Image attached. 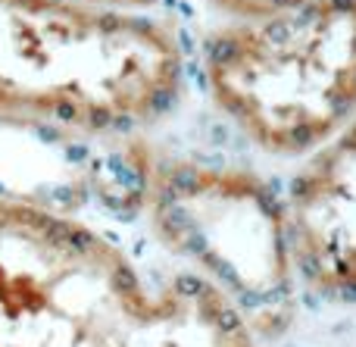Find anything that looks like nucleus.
I'll return each mask as SVG.
<instances>
[{"instance_id": "nucleus-1", "label": "nucleus", "mask_w": 356, "mask_h": 347, "mask_svg": "<svg viewBox=\"0 0 356 347\" xmlns=\"http://www.w3.org/2000/svg\"><path fill=\"white\" fill-rule=\"evenodd\" d=\"M0 347H257L191 273L144 282L85 219L0 197Z\"/></svg>"}, {"instance_id": "nucleus-2", "label": "nucleus", "mask_w": 356, "mask_h": 347, "mask_svg": "<svg viewBox=\"0 0 356 347\" xmlns=\"http://www.w3.org/2000/svg\"><path fill=\"white\" fill-rule=\"evenodd\" d=\"M166 25L81 0H0V110L81 135H129L181 91Z\"/></svg>"}, {"instance_id": "nucleus-3", "label": "nucleus", "mask_w": 356, "mask_h": 347, "mask_svg": "<svg viewBox=\"0 0 356 347\" xmlns=\"http://www.w3.org/2000/svg\"><path fill=\"white\" fill-rule=\"evenodd\" d=\"M209 97L266 154L322 144L356 110V0H303L207 41Z\"/></svg>"}, {"instance_id": "nucleus-4", "label": "nucleus", "mask_w": 356, "mask_h": 347, "mask_svg": "<svg viewBox=\"0 0 356 347\" xmlns=\"http://www.w3.org/2000/svg\"><path fill=\"white\" fill-rule=\"evenodd\" d=\"M144 210L160 244L194 266L253 335H275L294 313V257L282 200L244 166L150 163Z\"/></svg>"}, {"instance_id": "nucleus-5", "label": "nucleus", "mask_w": 356, "mask_h": 347, "mask_svg": "<svg viewBox=\"0 0 356 347\" xmlns=\"http://www.w3.org/2000/svg\"><path fill=\"white\" fill-rule=\"evenodd\" d=\"M154 156L122 135H81L0 110V197L56 213L144 204Z\"/></svg>"}, {"instance_id": "nucleus-6", "label": "nucleus", "mask_w": 356, "mask_h": 347, "mask_svg": "<svg viewBox=\"0 0 356 347\" xmlns=\"http://www.w3.org/2000/svg\"><path fill=\"white\" fill-rule=\"evenodd\" d=\"M284 216L303 279L328 298L356 300V122L300 169Z\"/></svg>"}, {"instance_id": "nucleus-7", "label": "nucleus", "mask_w": 356, "mask_h": 347, "mask_svg": "<svg viewBox=\"0 0 356 347\" xmlns=\"http://www.w3.org/2000/svg\"><path fill=\"white\" fill-rule=\"evenodd\" d=\"M216 3L219 10H225L228 16H238V19H266V16H275L282 10H291V6L303 3V0H209Z\"/></svg>"}, {"instance_id": "nucleus-8", "label": "nucleus", "mask_w": 356, "mask_h": 347, "mask_svg": "<svg viewBox=\"0 0 356 347\" xmlns=\"http://www.w3.org/2000/svg\"><path fill=\"white\" fill-rule=\"evenodd\" d=\"M81 3H94V6H106V10H125V13H138L144 6H154L160 0H81Z\"/></svg>"}]
</instances>
